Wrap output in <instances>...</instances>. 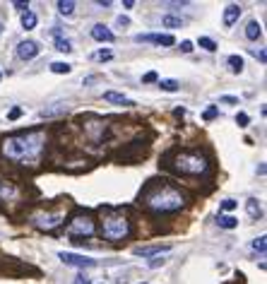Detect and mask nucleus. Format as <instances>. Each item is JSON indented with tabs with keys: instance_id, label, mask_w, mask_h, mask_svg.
<instances>
[{
	"instance_id": "dca6fc26",
	"label": "nucleus",
	"mask_w": 267,
	"mask_h": 284,
	"mask_svg": "<svg viewBox=\"0 0 267 284\" xmlns=\"http://www.w3.org/2000/svg\"><path fill=\"white\" fill-rule=\"evenodd\" d=\"M226 63H229V70H231L233 75H241V73H243V58L241 56H229Z\"/></svg>"
},
{
	"instance_id": "ea45409f",
	"label": "nucleus",
	"mask_w": 267,
	"mask_h": 284,
	"mask_svg": "<svg viewBox=\"0 0 267 284\" xmlns=\"http://www.w3.org/2000/svg\"><path fill=\"white\" fill-rule=\"evenodd\" d=\"M15 7H17V10H24V12H27V7H29V2H15Z\"/></svg>"
},
{
	"instance_id": "f8f14e48",
	"label": "nucleus",
	"mask_w": 267,
	"mask_h": 284,
	"mask_svg": "<svg viewBox=\"0 0 267 284\" xmlns=\"http://www.w3.org/2000/svg\"><path fill=\"white\" fill-rule=\"evenodd\" d=\"M171 246L169 243H159V246H147V248H135V255H142V258H149V255H157V253H169Z\"/></svg>"
},
{
	"instance_id": "f03ea898",
	"label": "nucleus",
	"mask_w": 267,
	"mask_h": 284,
	"mask_svg": "<svg viewBox=\"0 0 267 284\" xmlns=\"http://www.w3.org/2000/svg\"><path fill=\"white\" fill-rule=\"evenodd\" d=\"M142 198H144V205L149 209H154V212H176V209H180L185 205L183 193L171 188V186H166V183L147 188Z\"/></svg>"
},
{
	"instance_id": "6ab92c4d",
	"label": "nucleus",
	"mask_w": 267,
	"mask_h": 284,
	"mask_svg": "<svg viewBox=\"0 0 267 284\" xmlns=\"http://www.w3.org/2000/svg\"><path fill=\"white\" fill-rule=\"evenodd\" d=\"M68 111V104H60V106H53V109H44L41 111V118H51L55 114H65Z\"/></svg>"
},
{
	"instance_id": "e433bc0d",
	"label": "nucleus",
	"mask_w": 267,
	"mask_h": 284,
	"mask_svg": "<svg viewBox=\"0 0 267 284\" xmlns=\"http://www.w3.org/2000/svg\"><path fill=\"white\" fill-rule=\"evenodd\" d=\"M142 80H144V82H157L159 77H157V73H147V75H144Z\"/></svg>"
},
{
	"instance_id": "7ed1b4c3",
	"label": "nucleus",
	"mask_w": 267,
	"mask_h": 284,
	"mask_svg": "<svg viewBox=\"0 0 267 284\" xmlns=\"http://www.w3.org/2000/svg\"><path fill=\"white\" fill-rule=\"evenodd\" d=\"M101 231L108 241H123L130 236V222L125 214H106L104 222H101Z\"/></svg>"
},
{
	"instance_id": "c9c22d12",
	"label": "nucleus",
	"mask_w": 267,
	"mask_h": 284,
	"mask_svg": "<svg viewBox=\"0 0 267 284\" xmlns=\"http://www.w3.org/2000/svg\"><path fill=\"white\" fill-rule=\"evenodd\" d=\"M214 116H217V109L212 106V109H207V111H205V121H212Z\"/></svg>"
},
{
	"instance_id": "b1692460",
	"label": "nucleus",
	"mask_w": 267,
	"mask_h": 284,
	"mask_svg": "<svg viewBox=\"0 0 267 284\" xmlns=\"http://www.w3.org/2000/svg\"><path fill=\"white\" fill-rule=\"evenodd\" d=\"M17 190L12 188L10 183H5V181H0V198H12Z\"/></svg>"
},
{
	"instance_id": "0eeeda50",
	"label": "nucleus",
	"mask_w": 267,
	"mask_h": 284,
	"mask_svg": "<svg viewBox=\"0 0 267 284\" xmlns=\"http://www.w3.org/2000/svg\"><path fill=\"white\" fill-rule=\"evenodd\" d=\"M58 258H60V263L72 265V267H94L96 265L94 258H85V255H80V253H68V250H60Z\"/></svg>"
},
{
	"instance_id": "a19ab883",
	"label": "nucleus",
	"mask_w": 267,
	"mask_h": 284,
	"mask_svg": "<svg viewBox=\"0 0 267 284\" xmlns=\"http://www.w3.org/2000/svg\"><path fill=\"white\" fill-rule=\"evenodd\" d=\"M0 32H2V24H0Z\"/></svg>"
},
{
	"instance_id": "6e6552de",
	"label": "nucleus",
	"mask_w": 267,
	"mask_h": 284,
	"mask_svg": "<svg viewBox=\"0 0 267 284\" xmlns=\"http://www.w3.org/2000/svg\"><path fill=\"white\" fill-rule=\"evenodd\" d=\"M135 41H140V43H157V46H174L176 43V39L171 34H137Z\"/></svg>"
},
{
	"instance_id": "c85d7f7f",
	"label": "nucleus",
	"mask_w": 267,
	"mask_h": 284,
	"mask_svg": "<svg viewBox=\"0 0 267 284\" xmlns=\"http://www.w3.org/2000/svg\"><path fill=\"white\" fill-rule=\"evenodd\" d=\"M248 114H238L236 116V123H238V128H246V125H248Z\"/></svg>"
},
{
	"instance_id": "79ce46f5",
	"label": "nucleus",
	"mask_w": 267,
	"mask_h": 284,
	"mask_svg": "<svg viewBox=\"0 0 267 284\" xmlns=\"http://www.w3.org/2000/svg\"><path fill=\"white\" fill-rule=\"evenodd\" d=\"M0 77H2V75H0Z\"/></svg>"
},
{
	"instance_id": "bb28decb",
	"label": "nucleus",
	"mask_w": 267,
	"mask_h": 284,
	"mask_svg": "<svg viewBox=\"0 0 267 284\" xmlns=\"http://www.w3.org/2000/svg\"><path fill=\"white\" fill-rule=\"evenodd\" d=\"M91 58H94V60H111V58H113V53H111L108 48H101V51H96Z\"/></svg>"
},
{
	"instance_id": "4be33fe9",
	"label": "nucleus",
	"mask_w": 267,
	"mask_h": 284,
	"mask_svg": "<svg viewBox=\"0 0 267 284\" xmlns=\"http://www.w3.org/2000/svg\"><path fill=\"white\" fill-rule=\"evenodd\" d=\"M265 248H267L265 236H258V239L253 241V250H255V253H260V255H265Z\"/></svg>"
},
{
	"instance_id": "20e7f679",
	"label": "nucleus",
	"mask_w": 267,
	"mask_h": 284,
	"mask_svg": "<svg viewBox=\"0 0 267 284\" xmlns=\"http://www.w3.org/2000/svg\"><path fill=\"white\" fill-rule=\"evenodd\" d=\"M174 169L178 173H188V176H197L202 171H207V159L197 152H180L174 159Z\"/></svg>"
},
{
	"instance_id": "5701e85b",
	"label": "nucleus",
	"mask_w": 267,
	"mask_h": 284,
	"mask_svg": "<svg viewBox=\"0 0 267 284\" xmlns=\"http://www.w3.org/2000/svg\"><path fill=\"white\" fill-rule=\"evenodd\" d=\"M161 24H164V27H171V29H176V27H183V19H180V17H171V15H169V17L161 19Z\"/></svg>"
},
{
	"instance_id": "4468645a",
	"label": "nucleus",
	"mask_w": 267,
	"mask_h": 284,
	"mask_svg": "<svg viewBox=\"0 0 267 284\" xmlns=\"http://www.w3.org/2000/svg\"><path fill=\"white\" fill-rule=\"evenodd\" d=\"M246 37L250 39V41H258V39L263 37V29H260V24L253 19V22H248V27H246Z\"/></svg>"
},
{
	"instance_id": "2f4dec72",
	"label": "nucleus",
	"mask_w": 267,
	"mask_h": 284,
	"mask_svg": "<svg viewBox=\"0 0 267 284\" xmlns=\"http://www.w3.org/2000/svg\"><path fill=\"white\" fill-rule=\"evenodd\" d=\"M180 51H183V53H190V51H193V43H190V41H180Z\"/></svg>"
},
{
	"instance_id": "4c0bfd02",
	"label": "nucleus",
	"mask_w": 267,
	"mask_h": 284,
	"mask_svg": "<svg viewBox=\"0 0 267 284\" xmlns=\"http://www.w3.org/2000/svg\"><path fill=\"white\" fill-rule=\"evenodd\" d=\"M72 284H89V277L80 275V277H75V282H72Z\"/></svg>"
},
{
	"instance_id": "ddd939ff",
	"label": "nucleus",
	"mask_w": 267,
	"mask_h": 284,
	"mask_svg": "<svg viewBox=\"0 0 267 284\" xmlns=\"http://www.w3.org/2000/svg\"><path fill=\"white\" fill-rule=\"evenodd\" d=\"M104 101L116 104V106H133V104H135L133 99H128L125 94H118V92H106V94H104Z\"/></svg>"
},
{
	"instance_id": "473e14b6",
	"label": "nucleus",
	"mask_w": 267,
	"mask_h": 284,
	"mask_svg": "<svg viewBox=\"0 0 267 284\" xmlns=\"http://www.w3.org/2000/svg\"><path fill=\"white\" fill-rule=\"evenodd\" d=\"M222 207H224L226 212H229V209L236 207V200H224V203H222Z\"/></svg>"
},
{
	"instance_id": "1a4fd4ad",
	"label": "nucleus",
	"mask_w": 267,
	"mask_h": 284,
	"mask_svg": "<svg viewBox=\"0 0 267 284\" xmlns=\"http://www.w3.org/2000/svg\"><path fill=\"white\" fill-rule=\"evenodd\" d=\"M17 56L22 60H32V58L39 56V43L36 41H22L17 43Z\"/></svg>"
},
{
	"instance_id": "a878e982",
	"label": "nucleus",
	"mask_w": 267,
	"mask_h": 284,
	"mask_svg": "<svg viewBox=\"0 0 267 284\" xmlns=\"http://www.w3.org/2000/svg\"><path fill=\"white\" fill-rule=\"evenodd\" d=\"M197 43H200L205 51H217V43H214L210 37H200V41H197Z\"/></svg>"
},
{
	"instance_id": "393cba45",
	"label": "nucleus",
	"mask_w": 267,
	"mask_h": 284,
	"mask_svg": "<svg viewBox=\"0 0 267 284\" xmlns=\"http://www.w3.org/2000/svg\"><path fill=\"white\" fill-rule=\"evenodd\" d=\"M55 48H58V51H63V53H70L72 43L68 41V39H55Z\"/></svg>"
},
{
	"instance_id": "412c9836",
	"label": "nucleus",
	"mask_w": 267,
	"mask_h": 284,
	"mask_svg": "<svg viewBox=\"0 0 267 284\" xmlns=\"http://www.w3.org/2000/svg\"><path fill=\"white\" fill-rule=\"evenodd\" d=\"M58 10H60V15H72V12H75V2H72V0H60V2H58Z\"/></svg>"
},
{
	"instance_id": "f257e3e1",
	"label": "nucleus",
	"mask_w": 267,
	"mask_h": 284,
	"mask_svg": "<svg viewBox=\"0 0 267 284\" xmlns=\"http://www.w3.org/2000/svg\"><path fill=\"white\" fill-rule=\"evenodd\" d=\"M44 147H46L44 130H27V133L10 135L2 140V154L19 164H36Z\"/></svg>"
},
{
	"instance_id": "423d86ee",
	"label": "nucleus",
	"mask_w": 267,
	"mask_h": 284,
	"mask_svg": "<svg viewBox=\"0 0 267 284\" xmlns=\"http://www.w3.org/2000/svg\"><path fill=\"white\" fill-rule=\"evenodd\" d=\"M65 219V214L63 212H39V214H34L32 217V224L39 229H46V231H51V229H55L60 222Z\"/></svg>"
},
{
	"instance_id": "c756f323",
	"label": "nucleus",
	"mask_w": 267,
	"mask_h": 284,
	"mask_svg": "<svg viewBox=\"0 0 267 284\" xmlns=\"http://www.w3.org/2000/svg\"><path fill=\"white\" fill-rule=\"evenodd\" d=\"M164 263H166V258H152V260H149L147 265H149V267H152V270H154V267H161V265H164Z\"/></svg>"
},
{
	"instance_id": "9b49d317",
	"label": "nucleus",
	"mask_w": 267,
	"mask_h": 284,
	"mask_svg": "<svg viewBox=\"0 0 267 284\" xmlns=\"http://www.w3.org/2000/svg\"><path fill=\"white\" fill-rule=\"evenodd\" d=\"M91 39H96V41H113L116 39V34L108 29V27H104V24H94L91 27Z\"/></svg>"
},
{
	"instance_id": "f3484780",
	"label": "nucleus",
	"mask_w": 267,
	"mask_h": 284,
	"mask_svg": "<svg viewBox=\"0 0 267 284\" xmlns=\"http://www.w3.org/2000/svg\"><path fill=\"white\" fill-rule=\"evenodd\" d=\"M217 224L222 229H236L238 227V219H236V217H229V214H222V217L217 219Z\"/></svg>"
},
{
	"instance_id": "a211bd4d",
	"label": "nucleus",
	"mask_w": 267,
	"mask_h": 284,
	"mask_svg": "<svg viewBox=\"0 0 267 284\" xmlns=\"http://www.w3.org/2000/svg\"><path fill=\"white\" fill-rule=\"evenodd\" d=\"M70 70H72L70 63H60V60H58V63H53V65H51V73H55V75H68Z\"/></svg>"
},
{
	"instance_id": "aec40b11",
	"label": "nucleus",
	"mask_w": 267,
	"mask_h": 284,
	"mask_svg": "<svg viewBox=\"0 0 267 284\" xmlns=\"http://www.w3.org/2000/svg\"><path fill=\"white\" fill-rule=\"evenodd\" d=\"M159 87L164 92H178L180 89V84H178L176 80H159Z\"/></svg>"
},
{
	"instance_id": "37998d69",
	"label": "nucleus",
	"mask_w": 267,
	"mask_h": 284,
	"mask_svg": "<svg viewBox=\"0 0 267 284\" xmlns=\"http://www.w3.org/2000/svg\"><path fill=\"white\" fill-rule=\"evenodd\" d=\"M101 284H104V282H101Z\"/></svg>"
},
{
	"instance_id": "7c9ffc66",
	"label": "nucleus",
	"mask_w": 267,
	"mask_h": 284,
	"mask_svg": "<svg viewBox=\"0 0 267 284\" xmlns=\"http://www.w3.org/2000/svg\"><path fill=\"white\" fill-rule=\"evenodd\" d=\"M253 56L258 58L260 63H265V60H267V53H265V51H263V48H260V51H258V48H253Z\"/></svg>"
},
{
	"instance_id": "9d476101",
	"label": "nucleus",
	"mask_w": 267,
	"mask_h": 284,
	"mask_svg": "<svg viewBox=\"0 0 267 284\" xmlns=\"http://www.w3.org/2000/svg\"><path fill=\"white\" fill-rule=\"evenodd\" d=\"M241 5H236V2H231V5H226L224 7V27H233L236 22H238V17H241Z\"/></svg>"
},
{
	"instance_id": "f704fd0d",
	"label": "nucleus",
	"mask_w": 267,
	"mask_h": 284,
	"mask_svg": "<svg viewBox=\"0 0 267 284\" xmlns=\"http://www.w3.org/2000/svg\"><path fill=\"white\" fill-rule=\"evenodd\" d=\"M19 116H22V109H12V111H10V116H7V118H10V121H17Z\"/></svg>"
},
{
	"instance_id": "58836bf2",
	"label": "nucleus",
	"mask_w": 267,
	"mask_h": 284,
	"mask_svg": "<svg viewBox=\"0 0 267 284\" xmlns=\"http://www.w3.org/2000/svg\"><path fill=\"white\" fill-rule=\"evenodd\" d=\"M116 22H118V27H128V24H130V22H128V17H123V15L116 19Z\"/></svg>"
},
{
	"instance_id": "2eb2a0df",
	"label": "nucleus",
	"mask_w": 267,
	"mask_h": 284,
	"mask_svg": "<svg viewBox=\"0 0 267 284\" xmlns=\"http://www.w3.org/2000/svg\"><path fill=\"white\" fill-rule=\"evenodd\" d=\"M36 27V15L32 10H27V12H22V29H27V32H32Z\"/></svg>"
},
{
	"instance_id": "cd10ccee",
	"label": "nucleus",
	"mask_w": 267,
	"mask_h": 284,
	"mask_svg": "<svg viewBox=\"0 0 267 284\" xmlns=\"http://www.w3.org/2000/svg\"><path fill=\"white\" fill-rule=\"evenodd\" d=\"M246 207H248L250 217H255V219L260 217V207H258V203H255V200H248V205H246Z\"/></svg>"
},
{
	"instance_id": "39448f33",
	"label": "nucleus",
	"mask_w": 267,
	"mask_h": 284,
	"mask_svg": "<svg viewBox=\"0 0 267 284\" xmlns=\"http://www.w3.org/2000/svg\"><path fill=\"white\" fill-rule=\"evenodd\" d=\"M68 234H70V236H91V234H94V222H91V217H87V214L72 217V222L68 224Z\"/></svg>"
},
{
	"instance_id": "72a5a7b5",
	"label": "nucleus",
	"mask_w": 267,
	"mask_h": 284,
	"mask_svg": "<svg viewBox=\"0 0 267 284\" xmlns=\"http://www.w3.org/2000/svg\"><path fill=\"white\" fill-rule=\"evenodd\" d=\"M219 101H222V104H238V99H236V96H222Z\"/></svg>"
}]
</instances>
